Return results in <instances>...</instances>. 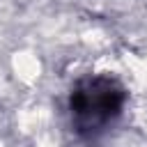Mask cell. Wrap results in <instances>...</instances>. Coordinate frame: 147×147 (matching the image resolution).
<instances>
[{"mask_svg": "<svg viewBox=\"0 0 147 147\" xmlns=\"http://www.w3.org/2000/svg\"><path fill=\"white\" fill-rule=\"evenodd\" d=\"M124 99V87L110 76H94L78 83L69 99L76 131L83 136L101 133L119 117Z\"/></svg>", "mask_w": 147, "mask_h": 147, "instance_id": "1", "label": "cell"}]
</instances>
